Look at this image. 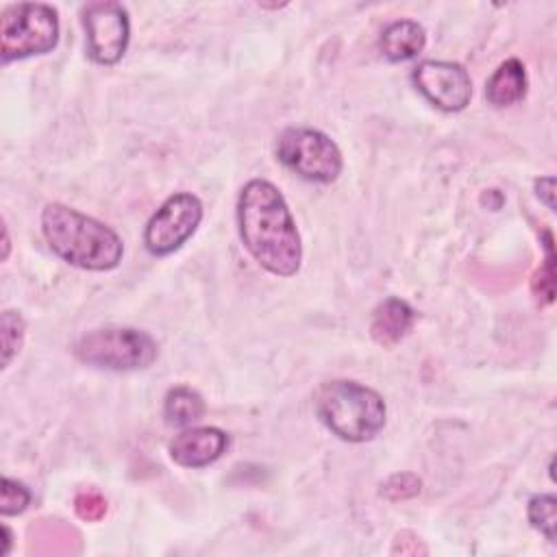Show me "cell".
Masks as SVG:
<instances>
[{
	"label": "cell",
	"instance_id": "15",
	"mask_svg": "<svg viewBox=\"0 0 557 557\" xmlns=\"http://www.w3.org/2000/svg\"><path fill=\"white\" fill-rule=\"evenodd\" d=\"M529 522L535 531H540L548 542H555V524H557V498L555 494H535L527 507Z\"/></svg>",
	"mask_w": 557,
	"mask_h": 557
},
{
	"label": "cell",
	"instance_id": "12",
	"mask_svg": "<svg viewBox=\"0 0 557 557\" xmlns=\"http://www.w3.org/2000/svg\"><path fill=\"white\" fill-rule=\"evenodd\" d=\"M426 44L424 28L413 20H396L387 24L379 37L381 54L392 61H409L422 52Z\"/></svg>",
	"mask_w": 557,
	"mask_h": 557
},
{
	"label": "cell",
	"instance_id": "14",
	"mask_svg": "<svg viewBox=\"0 0 557 557\" xmlns=\"http://www.w3.org/2000/svg\"><path fill=\"white\" fill-rule=\"evenodd\" d=\"M202 413H205V400L196 389L187 385H176L165 394L163 418L168 424L189 426L196 420H200Z\"/></svg>",
	"mask_w": 557,
	"mask_h": 557
},
{
	"label": "cell",
	"instance_id": "20",
	"mask_svg": "<svg viewBox=\"0 0 557 557\" xmlns=\"http://www.w3.org/2000/svg\"><path fill=\"white\" fill-rule=\"evenodd\" d=\"M74 511L87 522H96L107 513V500L96 490H83L74 498Z\"/></svg>",
	"mask_w": 557,
	"mask_h": 557
},
{
	"label": "cell",
	"instance_id": "13",
	"mask_svg": "<svg viewBox=\"0 0 557 557\" xmlns=\"http://www.w3.org/2000/svg\"><path fill=\"white\" fill-rule=\"evenodd\" d=\"M527 70L516 57L503 61L485 83V98L492 107H511L527 94Z\"/></svg>",
	"mask_w": 557,
	"mask_h": 557
},
{
	"label": "cell",
	"instance_id": "3",
	"mask_svg": "<svg viewBox=\"0 0 557 557\" xmlns=\"http://www.w3.org/2000/svg\"><path fill=\"white\" fill-rule=\"evenodd\" d=\"M320 422L344 442H368L383 426L387 407L379 392L357 381H326L313 394Z\"/></svg>",
	"mask_w": 557,
	"mask_h": 557
},
{
	"label": "cell",
	"instance_id": "1",
	"mask_svg": "<svg viewBox=\"0 0 557 557\" xmlns=\"http://www.w3.org/2000/svg\"><path fill=\"white\" fill-rule=\"evenodd\" d=\"M237 226L246 250L274 276H292L302 261V244L292 211L265 178L248 181L237 198Z\"/></svg>",
	"mask_w": 557,
	"mask_h": 557
},
{
	"label": "cell",
	"instance_id": "17",
	"mask_svg": "<svg viewBox=\"0 0 557 557\" xmlns=\"http://www.w3.org/2000/svg\"><path fill=\"white\" fill-rule=\"evenodd\" d=\"M24 320L17 311H2L0 318V339H2V368L11 363V359L20 352L24 342Z\"/></svg>",
	"mask_w": 557,
	"mask_h": 557
},
{
	"label": "cell",
	"instance_id": "18",
	"mask_svg": "<svg viewBox=\"0 0 557 557\" xmlns=\"http://www.w3.org/2000/svg\"><path fill=\"white\" fill-rule=\"evenodd\" d=\"M422 490V481L411 472H396L387 481L381 483L379 494L387 500H407L418 496Z\"/></svg>",
	"mask_w": 557,
	"mask_h": 557
},
{
	"label": "cell",
	"instance_id": "16",
	"mask_svg": "<svg viewBox=\"0 0 557 557\" xmlns=\"http://www.w3.org/2000/svg\"><path fill=\"white\" fill-rule=\"evenodd\" d=\"M544 248H546V259L537 268L531 287H533V294L540 305H550L555 298V255H553L550 231H544Z\"/></svg>",
	"mask_w": 557,
	"mask_h": 557
},
{
	"label": "cell",
	"instance_id": "6",
	"mask_svg": "<svg viewBox=\"0 0 557 557\" xmlns=\"http://www.w3.org/2000/svg\"><path fill=\"white\" fill-rule=\"evenodd\" d=\"M278 161L311 183H333L344 168L337 144L318 128L289 126L276 139Z\"/></svg>",
	"mask_w": 557,
	"mask_h": 557
},
{
	"label": "cell",
	"instance_id": "2",
	"mask_svg": "<svg viewBox=\"0 0 557 557\" xmlns=\"http://www.w3.org/2000/svg\"><path fill=\"white\" fill-rule=\"evenodd\" d=\"M41 233L57 257L83 270H113L124 255V244L113 228L61 202H50L41 211Z\"/></svg>",
	"mask_w": 557,
	"mask_h": 557
},
{
	"label": "cell",
	"instance_id": "5",
	"mask_svg": "<svg viewBox=\"0 0 557 557\" xmlns=\"http://www.w3.org/2000/svg\"><path fill=\"white\" fill-rule=\"evenodd\" d=\"M59 41V13L46 2L9 4L0 17V57L4 63L46 54Z\"/></svg>",
	"mask_w": 557,
	"mask_h": 557
},
{
	"label": "cell",
	"instance_id": "7",
	"mask_svg": "<svg viewBox=\"0 0 557 557\" xmlns=\"http://www.w3.org/2000/svg\"><path fill=\"white\" fill-rule=\"evenodd\" d=\"M202 220V202L189 191L172 194L148 220L144 228V246L154 257L178 250L198 228Z\"/></svg>",
	"mask_w": 557,
	"mask_h": 557
},
{
	"label": "cell",
	"instance_id": "11",
	"mask_svg": "<svg viewBox=\"0 0 557 557\" xmlns=\"http://www.w3.org/2000/svg\"><path fill=\"white\" fill-rule=\"evenodd\" d=\"M413 322L416 311L411 309V305L398 296H389L374 307L370 320V335L381 346H394L411 331Z\"/></svg>",
	"mask_w": 557,
	"mask_h": 557
},
{
	"label": "cell",
	"instance_id": "10",
	"mask_svg": "<svg viewBox=\"0 0 557 557\" xmlns=\"http://www.w3.org/2000/svg\"><path fill=\"white\" fill-rule=\"evenodd\" d=\"M228 448V435L218 426H191L170 442V457L183 468H205Z\"/></svg>",
	"mask_w": 557,
	"mask_h": 557
},
{
	"label": "cell",
	"instance_id": "8",
	"mask_svg": "<svg viewBox=\"0 0 557 557\" xmlns=\"http://www.w3.org/2000/svg\"><path fill=\"white\" fill-rule=\"evenodd\" d=\"M87 54L100 65L117 63L131 39V20L124 4L113 0L89 2L83 9Z\"/></svg>",
	"mask_w": 557,
	"mask_h": 557
},
{
	"label": "cell",
	"instance_id": "4",
	"mask_svg": "<svg viewBox=\"0 0 557 557\" xmlns=\"http://www.w3.org/2000/svg\"><path fill=\"white\" fill-rule=\"evenodd\" d=\"M74 355L78 361L94 368L139 370L157 359L159 346L154 337L141 329L104 326L81 335L74 344Z\"/></svg>",
	"mask_w": 557,
	"mask_h": 557
},
{
	"label": "cell",
	"instance_id": "9",
	"mask_svg": "<svg viewBox=\"0 0 557 557\" xmlns=\"http://www.w3.org/2000/svg\"><path fill=\"white\" fill-rule=\"evenodd\" d=\"M411 81L431 104L448 113L466 109L472 98L470 74L455 61H422L413 67Z\"/></svg>",
	"mask_w": 557,
	"mask_h": 557
},
{
	"label": "cell",
	"instance_id": "22",
	"mask_svg": "<svg viewBox=\"0 0 557 557\" xmlns=\"http://www.w3.org/2000/svg\"><path fill=\"white\" fill-rule=\"evenodd\" d=\"M2 531H4V546L0 548V555H7L9 553V546H11V529L7 524H2Z\"/></svg>",
	"mask_w": 557,
	"mask_h": 557
},
{
	"label": "cell",
	"instance_id": "21",
	"mask_svg": "<svg viewBox=\"0 0 557 557\" xmlns=\"http://www.w3.org/2000/svg\"><path fill=\"white\" fill-rule=\"evenodd\" d=\"M535 194L550 211H555V176H540L535 181Z\"/></svg>",
	"mask_w": 557,
	"mask_h": 557
},
{
	"label": "cell",
	"instance_id": "19",
	"mask_svg": "<svg viewBox=\"0 0 557 557\" xmlns=\"http://www.w3.org/2000/svg\"><path fill=\"white\" fill-rule=\"evenodd\" d=\"M30 503V492L24 483L13 481L9 476L2 479L0 487V513L2 516H17L22 513Z\"/></svg>",
	"mask_w": 557,
	"mask_h": 557
}]
</instances>
